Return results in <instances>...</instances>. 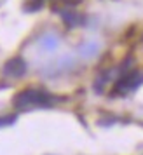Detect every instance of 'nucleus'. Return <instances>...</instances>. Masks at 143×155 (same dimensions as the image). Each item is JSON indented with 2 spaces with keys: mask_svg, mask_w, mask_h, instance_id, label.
Instances as JSON below:
<instances>
[{
  "mask_svg": "<svg viewBox=\"0 0 143 155\" xmlns=\"http://www.w3.org/2000/svg\"><path fill=\"white\" fill-rule=\"evenodd\" d=\"M52 96L49 92L40 91V89H25L14 98V108L16 110H30L37 106H49L52 105Z\"/></svg>",
  "mask_w": 143,
  "mask_h": 155,
  "instance_id": "obj_1",
  "label": "nucleus"
},
{
  "mask_svg": "<svg viewBox=\"0 0 143 155\" xmlns=\"http://www.w3.org/2000/svg\"><path fill=\"white\" fill-rule=\"evenodd\" d=\"M26 73V63L23 58H12L4 64V75L11 78H19Z\"/></svg>",
  "mask_w": 143,
  "mask_h": 155,
  "instance_id": "obj_3",
  "label": "nucleus"
},
{
  "mask_svg": "<svg viewBox=\"0 0 143 155\" xmlns=\"http://www.w3.org/2000/svg\"><path fill=\"white\" fill-rule=\"evenodd\" d=\"M38 45H40V49L45 51V52H54V51L59 47V37H58L54 31H45V33L38 38Z\"/></svg>",
  "mask_w": 143,
  "mask_h": 155,
  "instance_id": "obj_5",
  "label": "nucleus"
},
{
  "mask_svg": "<svg viewBox=\"0 0 143 155\" xmlns=\"http://www.w3.org/2000/svg\"><path fill=\"white\" fill-rule=\"evenodd\" d=\"M141 84H143V73H140L138 70H131L117 80V84L114 87V94H128V92L138 89Z\"/></svg>",
  "mask_w": 143,
  "mask_h": 155,
  "instance_id": "obj_2",
  "label": "nucleus"
},
{
  "mask_svg": "<svg viewBox=\"0 0 143 155\" xmlns=\"http://www.w3.org/2000/svg\"><path fill=\"white\" fill-rule=\"evenodd\" d=\"M101 51V44L96 42V40H86L84 44H80L77 52L82 59H91V58H96Z\"/></svg>",
  "mask_w": 143,
  "mask_h": 155,
  "instance_id": "obj_4",
  "label": "nucleus"
},
{
  "mask_svg": "<svg viewBox=\"0 0 143 155\" xmlns=\"http://www.w3.org/2000/svg\"><path fill=\"white\" fill-rule=\"evenodd\" d=\"M63 21L68 28H77L84 25V16L79 12H63Z\"/></svg>",
  "mask_w": 143,
  "mask_h": 155,
  "instance_id": "obj_6",
  "label": "nucleus"
},
{
  "mask_svg": "<svg viewBox=\"0 0 143 155\" xmlns=\"http://www.w3.org/2000/svg\"><path fill=\"white\" fill-rule=\"evenodd\" d=\"M63 2H68V4H77V2H80V0H63Z\"/></svg>",
  "mask_w": 143,
  "mask_h": 155,
  "instance_id": "obj_7",
  "label": "nucleus"
}]
</instances>
